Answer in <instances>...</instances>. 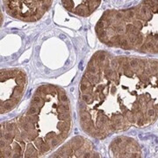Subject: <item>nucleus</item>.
Returning a JSON list of instances; mask_svg holds the SVG:
<instances>
[{
  "label": "nucleus",
  "mask_w": 158,
  "mask_h": 158,
  "mask_svg": "<svg viewBox=\"0 0 158 158\" xmlns=\"http://www.w3.org/2000/svg\"><path fill=\"white\" fill-rule=\"evenodd\" d=\"M100 69L99 67H96V66H94L92 64H90V63H88V67H87V70L89 73L90 74H94V75H96L99 72Z\"/></svg>",
  "instance_id": "obj_8"
},
{
  "label": "nucleus",
  "mask_w": 158,
  "mask_h": 158,
  "mask_svg": "<svg viewBox=\"0 0 158 158\" xmlns=\"http://www.w3.org/2000/svg\"><path fill=\"white\" fill-rule=\"evenodd\" d=\"M121 111H122V113H124V112H126V111H128V109L126 108V106H122V107H121Z\"/></svg>",
  "instance_id": "obj_20"
},
{
  "label": "nucleus",
  "mask_w": 158,
  "mask_h": 158,
  "mask_svg": "<svg viewBox=\"0 0 158 158\" xmlns=\"http://www.w3.org/2000/svg\"><path fill=\"white\" fill-rule=\"evenodd\" d=\"M31 105L36 106H38V107L40 108V107H41V106L44 105V99H43L42 97L39 96V95L34 94V96L33 99H32Z\"/></svg>",
  "instance_id": "obj_2"
},
{
  "label": "nucleus",
  "mask_w": 158,
  "mask_h": 158,
  "mask_svg": "<svg viewBox=\"0 0 158 158\" xmlns=\"http://www.w3.org/2000/svg\"><path fill=\"white\" fill-rule=\"evenodd\" d=\"M37 1L41 2L43 6V8L46 12L48 11V9L50 8L51 5H52V2H53V0H37Z\"/></svg>",
  "instance_id": "obj_10"
},
{
  "label": "nucleus",
  "mask_w": 158,
  "mask_h": 158,
  "mask_svg": "<svg viewBox=\"0 0 158 158\" xmlns=\"http://www.w3.org/2000/svg\"><path fill=\"white\" fill-rule=\"evenodd\" d=\"M129 64L131 66V68L134 70L135 69L136 67H138L139 65V59H135V58H133V59H130L129 60Z\"/></svg>",
  "instance_id": "obj_15"
},
{
  "label": "nucleus",
  "mask_w": 158,
  "mask_h": 158,
  "mask_svg": "<svg viewBox=\"0 0 158 158\" xmlns=\"http://www.w3.org/2000/svg\"><path fill=\"white\" fill-rule=\"evenodd\" d=\"M156 77H157V79H158V73L156 74Z\"/></svg>",
  "instance_id": "obj_22"
},
{
  "label": "nucleus",
  "mask_w": 158,
  "mask_h": 158,
  "mask_svg": "<svg viewBox=\"0 0 158 158\" xmlns=\"http://www.w3.org/2000/svg\"><path fill=\"white\" fill-rule=\"evenodd\" d=\"M119 61H118V58H113V59H112L111 60V68L114 70V71H116V70H118V69L119 68Z\"/></svg>",
  "instance_id": "obj_12"
},
{
  "label": "nucleus",
  "mask_w": 158,
  "mask_h": 158,
  "mask_svg": "<svg viewBox=\"0 0 158 158\" xmlns=\"http://www.w3.org/2000/svg\"><path fill=\"white\" fill-rule=\"evenodd\" d=\"M153 107H154V109L155 110L156 113H158V104H156V105H154V106H153Z\"/></svg>",
  "instance_id": "obj_21"
},
{
  "label": "nucleus",
  "mask_w": 158,
  "mask_h": 158,
  "mask_svg": "<svg viewBox=\"0 0 158 158\" xmlns=\"http://www.w3.org/2000/svg\"><path fill=\"white\" fill-rule=\"evenodd\" d=\"M39 112V107L34 105H31V106L28 108L26 114L27 115H34V114H38Z\"/></svg>",
  "instance_id": "obj_9"
},
{
  "label": "nucleus",
  "mask_w": 158,
  "mask_h": 158,
  "mask_svg": "<svg viewBox=\"0 0 158 158\" xmlns=\"http://www.w3.org/2000/svg\"><path fill=\"white\" fill-rule=\"evenodd\" d=\"M82 100H83L87 105H90L94 102V98L92 96V94L90 93H83L81 95V98Z\"/></svg>",
  "instance_id": "obj_3"
},
{
  "label": "nucleus",
  "mask_w": 158,
  "mask_h": 158,
  "mask_svg": "<svg viewBox=\"0 0 158 158\" xmlns=\"http://www.w3.org/2000/svg\"><path fill=\"white\" fill-rule=\"evenodd\" d=\"M123 74H124L126 77H133V75H134V70H124Z\"/></svg>",
  "instance_id": "obj_18"
},
{
  "label": "nucleus",
  "mask_w": 158,
  "mask_h": 158,
  "mask_svg": "<svg viewBox=\"0 0 158 158\" xmlns=\"http://www.w3.org/2000/svg\"><path fill=\"white\" fill-rule=\"evenodd\" d=\"M110 91H111V93H112V94H114V93H115V91H116V86H114V85H113V86H112V87H111Z\"/></svg>",
  "instance_id": "obj_19"
},
{
  "label": "nucleus",
  "mask_w": 158,
  "mask_h": 158,
  "mask_svg": "<svg viewBox=\"0 0 158 158\" xmlns=\"http://www.w3.org/2000/svg\"><path fill=\"white\" fill-rule=\"evenodd\" d=\"M59 99H60L61 103H68V101H69L68 96L66 95V93L63 92V91H60V93H59Z\"/></svg>",
  "instance_id": "obj_13"
},
{
  "label": "nucleus",
  "mask_w": 158,
  "mask_h": 158,
  "mask_svg": "<svg viewBox=\"0 0 158 158\" xmlns=\"http://www.w3.org/2000/svg\"><path fill=\"white\" fill-rule=\"evenodd\" d=\"M79 118H80V122H86L87 120L91 119L90 114H89V112H80L79 113Z\"/></svg>",
  "instance_id": "obj_11"
},
{
  "label": "nucleus",
  "mask_w": 158,
  "mask_h": 158,
  "mask_svg": "<svg viewBox=\"0 0 158 158\" xmlns=\"http://www.w3.org/2000/svg\"><path fill=\"white\" fill-rule=\"evenodd\" d=\"M45 140H43V139H41V138H40V137H37L34 141V144L35 145V147L37 148H41L44 143H45Z\"/></svg>",
  "instance_id": "obj_14"
},
{
  "label": "nucleus",
  "mask_w": 158,
  "mask_h": 158,
  "mask_svg": "<svg viewBox=\"0 0 158 158\" xmlns=\"http://www.w3.org/2000/svg\"><path fill=\"white\" fill-rule=\"evenodd\" d=\"M103 73H104V77H105V79L107 80V81H110V80L112 79L113 74H114V70H113L112 68H109V69L105 70L103 71Z\"/></svg>",
  "instance_id": "obj_4"
},
{
  "label": "nucleus",
  "mask_w": 158,
  "mask_h": 158,
  "mask_svg": "<svg viewBox=\"0 0 158 158\" xmlns=\"http://www.w3.org/2000/svg\"><path fill=\"white\" fill-rule=\"evenodd\" d=\"M56 109L58 112H70V106L66 103H61Z\"/></svg>",
  "instance_id": "obj_7"
},
{
  "label": "nucleus",
  "mask_w": 158,
  "mask_h": 158,
  "mask_svg": "<svg viewBox=\"0 0 158 158\" xmlns=\"http://www.w3.org/2000/svg\"><path fill=\"white\" fill-rule=\"evenodd\" d=\"M48 142L49 143V145H50L51 148H55V147H56V146L60 143V141H59L56 137H55L54 139H52L51 141H48Z\"/></svg>",
  "instance_id": "obj_17"
},
{
  "label": "nucleus",
  "mask_w": 158,
  "mask_h": 158,
  "mask_svg": "<svg viewBox=\"0 0 158 158\" xmlns=\"http://www.w3.org/2000/svg\"><path fill=\"white\" fill-rule=\"evenodd\" d=\"M70 124H71L70 120H68V121L60 120L57 123V128L60 132H68L69 133V130L70 128Z\"/></svg>",
  "instance_id": "obj_1"
},
{
  "label": "nucleus",
  "mask_w": 158,
  "mask_h": 158,
  "mask_svg": "<svg viewBox=\"0 0 158 158\" xmlns=\"http://www.w3.org/2000/svg\"><path fill=\"white\" fill-rule=\"evenodd\" d=\"M51 148H52L50 147L49 143H48V141H45V143H44L41 148H39L38 149H39V152H40L41 155H44V154L48 153Z\"/></svg>",
  "instance_id": "obj_5"
},
{
  "label": "nucleus",
  "mask_w": 158,
  "mask_h": 158,
  "mask_svg": "<svg viewBox=\"0 0 158 158\" xmlns=\"http://www.w3.org/2000/svg\"><path fill=\"white\" fill-rule=\"evenodd\" d=\"M56 135H57V134H55V133H54V132L48 133V134H47V135L45 136L44 140H45L46 141H51L52 139H54L55 137H56Z\"/></svg>",
  "instance_id": "obj_16"
},
{
  "label": "nucleus",
  "mask_w": 158,
  "mask_h": 158,
  "mask_svg": "<svg viewBox=\"0 0 158 158\" xmlns=\"http://www.w3.org/2000/svg\"><path fill=\"white\" fill-rule=\"evenodd\" d=\"M156 112L155 110L154 109V107H149L147 109V112H146V116L149 119H151L152 120H154L156 117Z\"/></svg>",
  "instance_id": "obj_6"
}]
</instances>
